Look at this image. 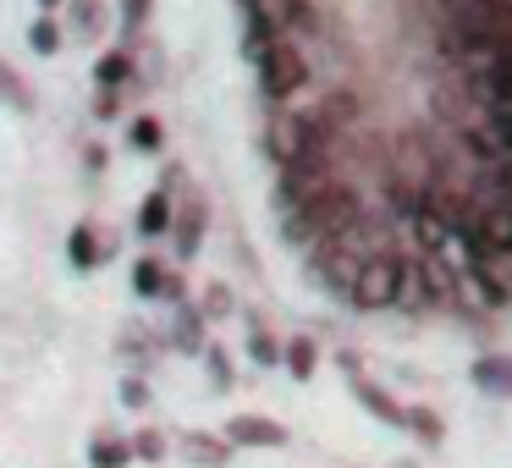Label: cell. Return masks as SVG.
<instances>
[{"label": "cell", "mask_w": 512, "mask_h": 468, "mask_svg": "<svg viewBox=\"0 0 512 468\" xmlns=\"http://www.w3.org/2000/svg\"><path fill=\"white\" fill-rule=\"evenodd\" d=\"M358 221H364V199H358L353 188H342V182H331V188H325L320 199H309L303 210H287L281 237H287V243H298V248L347 243V237L358 232Z\"/></svg>", "instance_id": "6da1fadb"}, {"label": "cell", "mask_w": 512, "mask_h": 468, "mask_svg": "<svg viewBox=\"0 0 512 468\" xmlns=\"http://www.w3.org/2000/svg\"><path fill=\"white\" fill-rule=\"evenodd\" d=\"M496 45H512V0H468V6L446 12L441 50L452 67L479 56V50H496Z\"/></svg>", "instance_id": "7a4b0ae2"}, {"label": "cell", "mask_w": 512, "mask_h": 468, "mask_svg": "<svg viewBox=\"0 0 512 468\" xmlns=\"http://www.w3.org/2000/svg\"><path fill=\"white\" fill-rule=\"evenodd\" d=\"M331 182H336V177H331V144L292 155L287 166H281V188H276L281 215H287V210H303L309 199H320V193L331 188Z\"/></svg>", "instance_id": "3957f363"}, {"label": "cell", "mask_w": 512, "mask_h": 468, "mask_svg": "<svg viewBox=\"0 0 512 468\" xmlns=\"http://www.w3.org/2000/svg\"><path fill=\"white\" fill-rule=\"evenodd\" d=\"M254 67H259V89H265V100H287V94H298L303 83H309V61H303V50L287 45V39H276L270 50H259Z\"/></svg>", "instance_id": "277c9868"}, {"label": "cell", "mask_w": 512, "mask_h": 468, "mask_svg": "<svg viewBox=\"0 0 512 468\" xmlns=\"http://www.w3.org/2000/svg\"><path fill=\"white\" fill-rule=\"evenodd\" d=\"M397 287H402V259L397 254H375L364 270H358L353 292L347 298L358 309H397Z\"/></svg>", "instance_id": "5b68a950"}, {"label": "cell", "mask_w": 512, "mask_h": 468, "mask_svg": "<svg viewBox=\"0 0 512 468\" xmlns=\"http://www.w3.org/2000/svg\"><path fill=\"white\" fill-rule=\"evenodd\" d=\"M309 270L320 276V287H331V292H342V298H347L353 281H358V270H364V259H358L347 243H320L309 254Z\"/></svg>", "instance_id": "8992f818"}, {"label": "cell", "mask_w": 512, "mask_h": 468, "mask_svg": "<svg viewBox=\"0 0 512 468\" xmlns=\"http://www.w3.org/2000/svg\"><path fill=\"white\" fill-rule=\"evenodd\" d=\"M204 199H188L177 215H171V243H177V259H193L199 254V237H204Z\"/></svg>", "instance_id": "52a82bcc"}, {"label": "cell", "mask_w": 512, "mask_h": 468, "mask_svg": "<svg viewBox=\"0 0 512 468\" xmlns=\"http://www.w3.org/2000/svg\"><path fill=\"white\" fill-rule=\"evenodd\" d=\"M226 441H232V446H281V441H287V430H281L276 419H254V413H243V419L226 424Z\"/></svg>", "instance_id": "ba28073f"}, {"label": "cell", "mask_w": 512, "mask_h": 468, "mask_svg": "<svg viewBox=\"0 0 512 468\" xmlns=\"http://www.w3.org/2000/svg\"><path fill=\"white\" fill-rule=\"evenodd\" d=\"M182 457L199 468H221L232 457V441L226 435H204V430H182Z\"/></svg>", "instance_id": "9c48e42d"}, {"label": "cell", "mask_w": 512, "mask_h": 468, "mask_svg": "<svg viewBox=\"0 0 512 468\" xmlns=\"http://www.w3.org/2000/svg\"><path fill=\"white\" fill-rule=\"evenodd\" d=\"M347 375H353V391H358V402H364V408L375 413V419H386V424H408V413H402L397 402L386 397V391H375V386H369V380L353 369V358H347Z\"/></svg>", "instance_id": "30bf717a"}, {"label": "cell", "mask_w": 512, "mask_h": 468, "mask_svg": "<svg viewBox=\"0 0 512 468\" xmlns=\"http://www.w3.org/2000/svg\"><path fill=\"white\" fill-rule=\"evenodd\" d=\"M171 215H177V210H171V193L155 188L144 204H138V237H166L171 232Z\"/></svg>", "instance_id": "8fae6325"}, {"label": "cell", "mask_w": 512, "mask_h": 468, "mask_svg": "<svg viewBox=\"0 0 512 468\" xmlns=\"http://www.w3.org/2000/svg\"><path fill=\"white\" fill-rule=\"evenodd\" d=\"M67 259L78 270H94L105 259V248H100V237H94V226L83 221V226H72V237H67Z\"/></svg>", "instance_id": "7c38bea8"}, {"label": "cell", "mask_w": 512, "mask_h": 468, "mask_svg": "<svg viewBox=\"0 0 512 468\" xmlns=\"http://www.w3.org/2000/svg\"><path fill=\"white\" fill-rule=\"evenodd\" d=\"M171 342H177L182 353H199V347H204V314L182 303V309H177V325H171Z\"/></svg>", "instance_id": "4fadbf2b"}, {"label": "cell", "mask_w": 512, "mask_h": 468, "mask_svg": "<svg viewBox=\"0 0 512 468\" xmlns=\"http://www.w3.org/2000/svg\"><path fill=\"white\" fill-rule=\"evenodd\" d=\"M133 72H138V67H133V56H127V50H111V56H105L100 67H94V78H100V89H105V94H116L127 78H133Z\"/></svg>", "instance_id": "5bb4252c"}, {"label": "cell", "mask_w": 512, "mask_h": 468, "mask_svg": "<svg viewBox=\"0 0 512 468\" xmlns=\"http://www.w3.org/2000/svg\"><path fill=\"white\" fill-rule=\"evenodd\" d=\"M89 463H94V468H127V463H133V446H127V441H111V435H100V441L89 446Z\"/></svg>", "instance_id": "9a60e30c"}, {"label": "cell", "mask_w": 512, "mask_h": 468, "mask_svg": "<svg viewBox=\"0 0 512 468\" xmlns=\"http://www.w3.org/2000/svg\"><path fill=\"white\" fill-rule=\"evenodd\" d=\"M67 12H72V28H78L83 39H94L105 28V6H100V0H67Z\"/></svg>", "instance_id": "2e32d148"}, {"label": "cell", "mask_w": 512, "mask_h": 468, "mask_svg": "<svg viewBox=\"0 0 512 468\" xmlns=\"http://www.w3.org/2000/svg\"><path fill=\"white\" fill-rule=\"evenodd\" d=\"M160 287H166V265H160V259H138L133 265V292L138 298H160Z\"/></svg>", "instance_id": "e0dca14e"}, {"label": "cell", "mask_w": 512, "mask_h": 468, "mask_svg": "<svg viewBox=\"0 0 512 468\" xmlns=\"http://www.w3.org/2000/svg\"><path fill=\"white\" fill-rule=\"evenodd\" d=\"M160 138H166V133H160V122H155V116H133V127H127V144H133L138 155H155V149H160Z\"/></svg>", "instance_id": "ac0fdd59"}, {"label": "cell", "mask_w": 512, "mask_h": 468, "mask_svg": "<svg viewBox=\"0 0 512 468\" xmlns=\"http://www.w3.org/2000/svg\"><path fill=\"white\" fill-rule=\"evenodd\" d=\"M281 364H287L298 380H309L314 375V342H309V336H292L287 353H281Z\"/></svg>", "instance_id": "d6986e66"}, {"label": "cell", "mask_w": 512, "mask_h": 468, "mask_svg": "<svg viewBox=\"0 0 512 468\" xmlns=\"http://www.w3.org/2000/svg\"><path fill=\"white\" fill-rule=\"evenodd\" d=\"M0 100H12L17 111H34V89H28L12 67H0Z\"/></svg>", "instance_id": "ffe728a7"}, {"label": "cell", "mask_w": 512, "mask_h": 468, "mask_svg": "<svg viewBox=\"0 0 512 468\" xmlns=\"http://www.w3.org/2000/svg\"><path fill=\"white\" fill-rule=\"evenodd\" d=\"M28 45H34V56H56V50H61V28L50 23V17H39V23L28 28Z\"/></svg>", "instance_id": "44dd1931"}, {"label": "cell", "mask_w": 512, "mask_h": 468, "mask_svg": "<svg viewBox=\"0 0 512 468\" xmlns=\"http://www.w3.org/2000/svg\"><path fill=\"white\" fill-rule=\"evenodd\" d=\"M474 380L490 391H512V369L501 364V358H485V364H474Z\"/></svg>", "instance_id": "7402d4cb"}, {"label": "cell", "mask_w": 512, "mask_h": 468, "mask_svg": "<svg viewBox=\"0 0 512 468\" xmlns=\"http://www.w3.org/2000/svg\"><path fill=\"white\" fill-rule=\"evenodd\" d=\"M485 144L512 160V116H485Z\"/></svg>", "instance_id": "603a6c76"}, {"label": "cell", "mask_w": 512, "mask_h": 468, "mask_svg": "<svg viewBox=\"0 0 512 468\" xmlns=\"http://www.w3.org/2000/svg\"><path fill=\"white\" fill-rule=\"evenodd\" d=\"M127 446H133V457H144V463H160V457H166V435L160 430H138Z\"/></svg>", "instance_id": "cb8c5ba5"}, {"label": "cell", "mask_w": 512, "mask_h": 468, "mask_svg": "<svg viewBox=\"0 0 512 468\" xmlns=\"http://www.w3.org/2000/svg\"><path fill=\"white\" fill-rule=\"evenodd\" d=\"M248 353H254L259 364H281V347H276V336H265L259 325H254V336H248Z\"/></svg>", "instance_id": "d4e9b609"}, {"label": "cell", "mask_w": 512, "mask_h": 468, "mask_svg": "<svg viewBox=\"0 0 512 468\" xmlns=\"http://www.w3.org/2000/svg\"><path fill=\"white\" fill-rule=\"evenodd\" d=\"M221 314H232V292L210 287V292H204V320H221Z\"/></svg>", "instance_id": "484cf974"}, {"label": "cell", "mask_w": 512, "mask_h": 468, "mask_svg": "<svg viewBox=\"0 0 512 468\" xmlns=\"http://www.w3.org/2000/svg\"><path fill=\"white\" fill-rule=\"evenodd\" d=\"M144 17H149V0H122V28H127V34H138Z\"/></svg>", "instance_id": "4316f807"}, {"label": "cell", "mask_w": 512, "mask_h": 468, "mask_svg": "<svg viewBox=\"0 0 512 468\" xmlns=\"http://www.w3.org/2000/svg\"><path fill=\"white\" fill-rule=\"evenodd\" d=\"M122 402H127V408H149V386L127 375V380H122Z\"/></svg>", "instance_id": "83f0119b"}, {"label": "cell", "mask_w": 512, "mask_h": 468, "mask_svg": "<svg viewBox=\"0 0 512 468\" xmlns=\"http://www.w3.org/2000/svg\"><path fill=\"white\" fill-rule=\"evenodd\" d=\"M210 380H215V386H232V364H226L221 347H210Z\"/></svg>", "instance_id": "f1b7e54d"}, {"label": "cell", "mask_w": 512, "mask_h": 468, "mask_svg": "<svg viewBox=\"0 0 512 468\" xmlns=\"http://www.w3.org/2000/svg\"><path fill=\"white\" fill-rule=\"evenodd\" d=\"M160 298H166V303H188V287H182V276H171V270H166V287H160Z\"/></svg>", "instance_id": "f546056e"}, {"label": "cell", "mask_w": 512, "mask_h": 468, "mask_svg": "<svg viewBox=\"0 0 512 468\" xmlns=\"http://www.w3.org/2000/svg\"><path fill=\"white\" fill-rule=\"evenodd\" d=\"M116 111H122V100H116V94H105V89H100V100H94V116H100V122H111Z\"/></svg>", "instance_id": "4dcf8cb0"}, {"label": "cell", "mask_w": 512, "mask_h": 468, "mask_svg": "<svg viewBox=\"0 0 512 468\" xmlns=\"http://www.w3.org/2000/svg\"><path fill=\"white\" fill-rule=\"evenodd\" d=\"M39 6H45V17H50V12H56V6H67V0H39Z\"/></svg>", "instance_id": "1f68e13d"}, {"label": "cell", "mask_w": 512, "mask_h": 468, "mask_svg": "<svg viewBox=\"0 0 512 468\" xmlns=\"http://www.w3.org/2000/svg\"><path fill=\"white\" fill-rule=\"evenodd\" d=\"M452 6H468V0H452Z\"/></svg>", "instance_id": "d6a6232c"}, {"label": "cell", "mask_w": 512, "mask_h": 468, "mask_svg": "<svg viewBox=\"0 0 512 468\" xmlns=\"http://www.w3.org/2000/svg\"><path fill=\"white\" fill-rule=\"evenodd\" d=\"M243 6H254V0H243Z\"/></svg>", "instance_id": "836d02e7"}]
</instances>
